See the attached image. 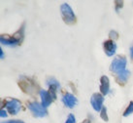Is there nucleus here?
Wrapping results in <instances>:
<instances>
[{"mask_svg":"<svg viewBox=\"0 0 133 123\" xmlns=\"http://www.w3.org/2000/svg\"><path fill=\"white\" fill-rule=\"evenodd\" d=\"M19 88L22 89V92H24L25 94H28V95H31V96H35L38 93L40 94V87L36 83V81L33 80L32 78L22 76V78L19 79Z\"/></svg>","mask_w":133,"mask_h":123,"instance_id":"nucleus-1","label":"nucleus"},{"mask_svg":"<svg viewBox=\"0 0 133 123\" xmlns=\"http://www.w3.org/2000/svg\"><path fill=\"white\" fill-rule=\"evenodd\" d=\"M60 13L64 22L68 26H73L77 22V17L75 15L73 9L69 4L63 3L60 6Z\"/></svg>","mask_w":133,"mask_h":123,"instance_id":"nucleus-2","label":"nucleus"},{"mask_svg":"<svg viewBox=\"0 0 133 123\" xmlns=\"http://www.w3.org/2000/svg\"><path fill=\"white\" fill-rule=\"evenodd\" d=\"M126 63H127V61H126L125 57L122 56V55H118L112 61L110 69L114 74L118 75L123 72L124 71H126Z\"/></svg>","mask_w":133,"mask_h":123,"instance_id":"nucleus-3","label":"nucleus"},{"mask_svg":"<svg viewBox=\"0 0 133 123\" xmlns=\"http://www.w3.org/2000/svg\"><path fill=\"white\" fill-rule=\"evenodd\" d=\"M27 108L30 109V112L33 113L35 117H44L47 115V109L42 104H39L37 102H28Z\"/></svg>","mask_w":133,"mask_h":123,"instance_id":"nucleus-4","label":"nucleus"},{"mask_svg":"<svg viewBox=\"0 0 133 123\" xmlns=\"http://www.w3.org/2000/svg\"><path fill=\"white\" fill-rule=\"evenodd\" d=\"M6 108L10 114L15 115V114H18L19 110L22 109V103L17 99H12L6 103Z\"/></svg>","mask_w":133,"mask_h":123,"instance_id":"nucleus-5","label":"nucleus"},{"mask_svg":"<svg viewBox=\"0 0 133 123\" xmlns=\"http://www.w3.org/2000/svg\"><path fill=\"white\" fill-rule=\"evenodd\" d=\"M103 102L104 97L100 93H94L90 98V104L96 112H101V109L103 108Z\"/></svg>","mask_w":133,"mask_h":123,"instance_id":"nucleus-6","label":"nucleus"},{"mask_svg":"<svg viewBox=\"0 0 133 123\" xmlns=\"http://www.w3.org/2000/svg\"><path fill=\"white\" fill-rule=\"evenodd\" d=\"M103 48H104V52L107 55L108 57H112L113 55H115L116 53V50H117V44L114 42V40H106L104 41L103 43Z\"/></svg>","mask_w":133,"mask_h":123,"instance_id":"nucleus-7","label":"nucleus"},{"mask_svg":"<svg viewBox=\"0 0 133 123\" xmlns=\"http://www.w3.org/2000/svg\"><path fill=\"white\" fill-rule=\"evenodd\" d=\"M62 102H63V104H65L67 108H73L77 104L78 100H77V98L75 97L73 94L65 93L62 97Z\"/></svg>","mask_w":133,"mask_h":123,"instance_id":"nucleus-8","label":"nucleus"},{"mask_svg":"<svg viewBox=\"0 0 133 123\" xmlns=\"http://www.w3.org/2000/svg\"><path fill=\"white\" fill-rule=\"evenodd\" d=\"M0 42H1V44L8 45V46H17V45H19V41L14 37V35H5V34H2L0 36Z\"/></svg>","mask_w":133,"mask_h":123,"instance_id":"nucleus-9","label":"nucleus"},{"mask_svg":"<svg viewBox=\"0 0 133 123\" xmlns=\"http://www.w3.org/2000/svg\"><path fill=\"white\" fill-rule=\"evenodd\" d=\"M110 90V80L108 78V76L103 75L100 78V91L103 96H106L109 93Z\"/></svg>","mask_w":133,"mask_h":123,"instance_id":"nucleus-10","label":"nucleus"},{"mask_svg":"<svg viewBox=\"0 0 133 123\" xmlns=\"http://www.w3.org/2000/svg\"><path fill=\"white\" fill-rule=\"evenodd\" d=\"M40 97L41 101H42V104L44 106L45 108H48L50 104L52 103V98L51 97V95L48 91H45V90H41L40 91Z\"/></svg>","mask_w":133,"mask_h":123,"instance_id":"nucleus-11","label":"nucleus"},{"mask_svg":"<svg viewBox=\"0 0 133 123\" xmlns=\"http://www.w3.org/2000/svg\"><path fill=\"white\" fill-rule=\"evenodd\" d=\"M129 76H130V71L126 69V71H124L122 73L116 75V80H117V82H118L119 85L123 86L126 84V82H127V80L129 78Z\"/></svg>","mask_w":133,"mask_h":123,"instance_id":"nucleus-12","label":"nucleus"},{"mask_svg":"<svg viewBox=\"0 0 133 123\" xmlns=\"http://www.w3.org/2000/svg\"><path fill=\"white\" fill-rule=\"evenodd\" d=\"M24 27H25V26H24V24H23V25L21 26V28H19L16 33L13 34V35H14V37L19 41V44H21L22 41H23V39H24Z\"/></svg>","mask_w":133,"mask_h":123,"instance_id":"nucleus-13","label":"nucleus"},{"mask_svg":"<svg viewBox=\"0 0 133 123\" xmlns=\"http://www.w3.org/2000/svg\"><path fill=\"white\" fill-rule=\"evenodd\" d=\"M58 90V88L55 85H51L49 86V93L51 95V97L52 98V100H56V91Z\"/></svg>","mask_w":133,"mask_h":123,"instance_id":"nucleus-14","label":"nucleus"},{"mask_svg":"<svg viewBox=\"0 0 133 123\" xmlns=\"http://www.w3.org/2000/svg\"><path fill=\"white\" fill-rule=\"evenodd\" d=\"M46 84H47L48 86L55 85V86H56L58 89H60V84H59V82L57 81L56 78H52V77H51V78H48V79H47V81H46Z\"/></svg>","mask_w":133,"mask_h":123,"instance_id":"nucleus-15","label":"nucleus"},{"mask_svg":"<svg viewBox=\"0 0 133 123\" xmlns=\"http://www.w3.org/2000/svg\"><path fill=\"white\" fill-rule=\"evenodd\" d=\"M100 117H101L105 122H107L108 120H109L108 115H107V108H105V107H103L102 109H101V112H100Z\"/></svg>","mask_w":133,"mask_h":123,"instance_id":"nucleus-16","label":"nucleus"},{"mask_svg":"<svg viewBox=\"0 0 133 123\" xmlns=\"http://www.w3.org/2000/svg\"><path fill=\"white\" fill-rule=\"evenodd\" d=\"M133 112V102H130L128 107L126 108V109L123 112V116H128L129 114H131Z\"/></svg>","mask_w":133,"mask_h":123,"instance_id":"nucleus-17","label":"nucleus"},{"mask_svg":"<svg viewBox=\"0 0 133 123\" xmlns=\"http://www.w3.org/2000/svg\"><path fill=\"white\" fill-rule=\"evenodd\" d=\"M115 6H116V10L117 12L119 11V9L123 7V1L122 0H116L115 1Z\"/></svg>","mask_w":133,"mask_h":123,"instance_id":"nucleus-18","label":"nucleus"},{"mask_svg":"<svg viewBox=\"0 0 133 123\" xmlns=\"http://www.w3.org/2000/svg\"><path fill=\"white\" fill-rule=\"evenodd\" d=\"M109 36H110V38H111V40H116V39H118V34L117 31L111 30L110 33H109Z\"/></svg>","mask_w":133,"mask_h":123,"instance_id":"nucleus-19","label":"nucleus"},{"mask_svg":"<svg viewBox=\"0 0 133 123\" xmlns=\"http://www.w3.org/2000/svg\"><path fill=\"white\" fill-rule=\"evenodd\" d=\"M76 122V118H75V116L72 114V113H70L69 115L67 116V120L65 123H75Z\"/></svg>","mask_w":133,"mask_h":123,"instance_id":"nucleus-20","label":"nucleus"},{"mask_svg":"<svg viewBox=\"0 0 133 123\" xmlns=\"http://www.w3.org/2000/svg\"><path fill=\"white\" fill-rule=\"evenodd\" d=\"M1 123H24L22 120H15V119H12V120H7V121H3Z\"/></svg>","mask_w":133,"mask_h":123,"instance_id":"nucleus-21","label":"nucleus"},{"mask_svg":"<svg viewBox=\"0 0 133 123\" xmlns=\"http://www.w3.org/2000/svg\"><path fill=\"white\" fill-rule=\"evenodd\" d=\"M8 116V113L5 110H4L3 108H1V110H0V117H2V118H5V117H7Z\"/></svg>","mask_w":133,"mask_h":123,"instance_id":"nucleus-22","label":"nucleus"},{"mask_svg":"<svg viewBox=\"0 0 133 123\" xmlns=\"http://www.w3.org/2000/svg\"><path fill=\"white\" fill-rule=\"evenodd\" d=\"M130 57H131V60L133 61V46L130 48Z\"/></svg>","mask_w":133,"mask_h":123,"instance_id":"nucleus-23","label":"nucleus"},{"mask_svg":"<svg viewBox=\"0 0 133 123\" xmlns=\"http://www.w3.org/2000/svg\"><path fill=\"white\" fill-rule=\"evenodd\" d=\"M0 53H1V56H0V58H1V59H4V52H3V49H0Z\"/></svg>","mask_w":133,"mask_h":123,"instance_id":"nucleus-24","label":"nucleus"},{"mask_svg":"<svg viewBox=\"0 0 133 123\" xmlns=\"http://www.w3.org/2000/svg\"><path fill=\"white\" fill-rule=\"evenodd\" d=\"M82 123H90V120H89V119H85Z\"/></svg>","mask_w":133,"mask_h":123,"instance_id":"nucleus-25","label":"nucleus"}]
</instances>
